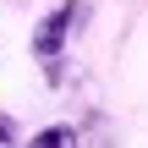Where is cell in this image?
Segmentation results:
<instances>
[{"instance_id":"obj_1","label":"cell","mask_w":148,"mask_h":148,"mask_svg":"<svg viewBox=\"0 0 148 148\" xmlns=\"http://www.w3.org/2000/svg\"><path fill=\"white\" fill-rule=\"evenodd\" d=\"M82 11H88V0H60L49 16H38V27H33V60H38V71L49 77V82H60V66H66V44H71V33L82 27Z\"/></svg>"},{"instance_id":"obj_2","label":"cell","mask_w":148,"mask_h":148,"mask_svg":"<svg viewBox=\"0 0 148 148\" xmlns=\"http://www.w3.org/2000/svg\"><path fill=\"white\" fill-rule=\"evenodd\" d=\"M22 148H82V137H77V126L55 121V126H38V132H33Z\"/></svg>"},{"instance_id":"obj_3","label":"cell","mask_w":148,"mask_h":148,"mask_svg":"<svg viewBox=\"0 0 148 148\" xmlns=\"http://www.w3.org/2000/svg\"><path fill=\"white\" fill-rule=\"evenodd\" d=\"M0 148H22V137H16V121L0 110Z\"/></svg>"}]
</instances>
